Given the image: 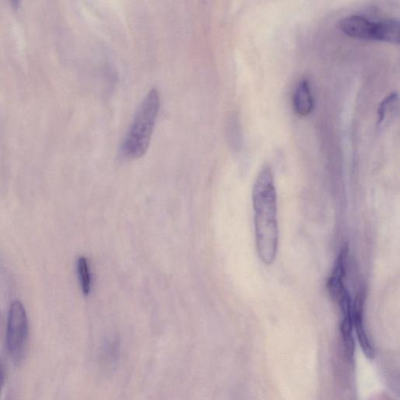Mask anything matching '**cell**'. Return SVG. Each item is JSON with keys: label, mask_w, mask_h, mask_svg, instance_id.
I'll return each instance as SVG.
<instances>
[{"label": "cell", "mask_w": 400, "mask_h": 400, "mask_svg": "<svg viewBox=\"0 0 400 400\" xmlns=\"http://www.w3.org/2000/svg\"><path fill=\"white\" fill-rule=\"evenodd\" d=\"M256 245L260 259L271 265L276 258L279 229L276 187L270 166L258 174L253 189Z\"/></svg>", "instance_id": "obj_1"}, {"label": "cell", "mask_w": 400, "mask_h": 400, "mask_svg": "<svg viewBox=\"0 0 400 400\" xmlns=\"http://www.w3.org/2000/svg\"><path fill=\"white\" fill-rule=\"evenodd\" d=\"M161 106L159 91L150 90L140 104L125 136L121 152L129 160L144 156L151 141L158 112Z\"/></svg>", "instance_id": "obj_2"}, {"label": "cell", "mask_w": 400, "mask_h": 400, "mask_svg": "<svg viewBox=\"0 0 400 400\" xmlns=\"http://www.w3.org/2000/svg\"><path fill=\"white\" fill-rule=\"evenodd\" d=\"M29 335L26 311L19 301L11 304L8 314L6 341L12 359L20 361L23 357Z\"/></svg>", "instance_id": "obj_3"}, {"label": "cell", "mask_w": 400, "mask_h": 400, "mask_svg": "<svg viewBox=\"0 0 400 400\" xmlns=\"http://www.w3.org/2000/svg\"><path fill=\"white\" fill-rule=\"evenodd\" d=\"M338 27L346 36L355 39L388 43L391 36V24L387 19L374 22L361 15L345 16L339 22Z\"/></svg>", "instance_id": "obj_4"}, {"label": "cell", "mask_w": 400, "mask_h": 400, "mask_svg": "<svg viewBox=\"0 0 400 400\" xmlns=\"http://www.w3.org/2000/svg\"><path fill=\"white\" fill-rule=\"evenodd\" d=\"M364 299L361 294L358 295L353 304V324L356 333L358 341L368 358L374 357V350L371 344L368 333L365 329L363 316Z\"/></svg>", "instance_id": "obj_5"}, {"label": "cell", "mask_w": 400, "mask_h": 400, "mask_svg": "<svg viewBox=\"0 0 400 400\" xmlns=\"http://www.w3.org/2000/svg\"><path fill=\"white\" fill-rule=\"evenodd\" d=\"M294 109L299 116L311 114L314 106L310 81L307 79L300 80L294 94Z\"/></svg>", "instance_id": "obj_6"}, {"label": "cell", "mask_w": 400, "mask_h": 400, "mask_svg": "<svg viewBox=\"0 0 400 400\" xmlns=\"http://www.w3.org/2000/svg\"><path fill=\"white\" fill-rule=\"evenodd\" d=\"M398 104L399 95L396 91H393L381 100L378 108L379 125L385 123L388 116L393 115V112L395 111V108L398 106Z\"/></svg>", "instance_id": "obj_7"}, {"label": "cell", "mask_w": 400, "mask_h": 400, "mask_svg": "<svg viewBox=\"0 0 400 400\" xmlns=\"http://www.w3.org/2000/svg\"><path fill=\"white\" fill-rule=\"evenodd\" d=\"M78 273L82 293L88 296L91 291V279L86 258H79L78 261Z\"/></svg>", "instance_id": "obj_8"}, {"label": "cell", "mask_w": 400, "mask_h": 400, "mask_svg": "<svg viewBox=\"0 0 400 400\" xmlns=\"http://www.w3.org/2000/svg\"><path fill=\"white\" fill-rule=\"evenodd\" d=\"M3 380H4V374H3L1 364H0V388H1Z\"/></svg>", "instance_id": "obj_9"}, {"label": "cell", "mask_w": 400, "mask_h": 400, "mask_svg": "<svg viewBox=\"0 0 400 400\" xmlns=\"http://www.w3.org/2000/svg\"><path fill=\"white\" fill-rule=\"evenodd\" d=\"M12 5L14 6V7H18L19 5V1H13L11 2Z\"/></svg>", "instance_id": "obj_10"}]
</instances>
